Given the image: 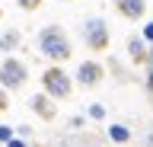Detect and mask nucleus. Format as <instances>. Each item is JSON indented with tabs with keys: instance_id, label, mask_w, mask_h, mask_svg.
I'll return each mask as SVG.
<instances>
[{
	"instance_id": "obj_1",
	"label": "nucleus",
	"mask_w": 153,
	"mask_h": 147,
	"mask_svg": "<svg viewBox=\"0 0 153 147\" xmlns=\"http://www.w3.org/2000/svg\"><path fill=\"white\" fill-rule=\"evenodd\" d=\"M38 48H42V54H48V58H54V61L70 58V42H67V35L57 29V26L42 29V35H38Z\"/></svg>"
},
{
	"instance_id": "obj_2",
	"label": "nucleus",
	"mask_w": 153,
	"mask_h": 147,
	"mask_svg": "<svg viewBox=\"0 0 153 147\" xmlns=\"http://www.w3.org/2000/svg\"><path fill=\"white\" fill-rule=\"evenodd\" d=\"M0 83H3L7 90L22 87V83H26V64L16 61V58H7L3 64H0Z\"/></svg>"
},
{
	"instance_id": "obj_3",
	"label": "nucleus",
	"mask_w": 153,
	"mask_h": 147,
	"mask_svg": "<svg viewBox=\"0 0 153 147\" xmlns=\"http://www.w3.org/2000/svg\"><path fill=\"white\" fill-rule=\"evenodd\" d=\"M83 32H86V42H89V48L102 51L105 45H108V26H105L102 19H89V22L83 26Z\"/></svg>"
},
{
	"instance_id": "obj_4",
	"label": "nucleus",
	"mask_w": 153,
	"mask_h": 147,
	"mask_svg": "<svg viewBox=\"0 0 153 147\" xmlns=\"http://www.w3.org/2000/svg\"><path fill=\"white\" fill-rule=\"evenodd\" d=\"M45 90L51 93V96H67L70 93V80H67V74L64 70H57V67H51V70H45Z\"/></svg>"
},
{
	"instance_id": "obj_5",
	"label": "nucleus",
	"mask_w": 153,
	"mask_h": 147,
	"mask_svg": "<svg viewBox=\"0 0 153 147\" xmlns=\"http://www.w3.org/2000/svg\"><path fill=\"white\" fill-rule=\"evenodd\" d=\"M76 77H80L83 87H93V83H99V77H102V67H99L96 61H86V64H80Z\"/></svg>"
},
{
	"instance_id": "obj_6",
	"label": "nucleus",
	"mask_w": 153,
	"mask_h": 147,
	"mask_svg": "<svg viewBox=\"0 0 153 147\" xmlns=\"http://www.w3.org/2000/svg\"><path fill=\"white\" fill-rule=\"evenodd\" d=\"M118 3V10L128 16V19H137V16H143V0H115Z\"/></svg>"
},
{
	"instance_id": "obj_7",
	"label": "nucleus",
	"mask_w": 153,
	"mask_h": 147,
	"mask_svg": "<svg viewBox=\"0 0 153 147\" xmlns=\"http://www.w3.org/2000/svg\"><path fill=\"white\" fill-rule=\"evenodd\" d=\"M32 106H35V109H38V112H42L45 118H51V115H54V109L48 106V99H45V96H35V99H32Z\"/></svg>"
},
{
	"instance_id": "obj_8",
	"label": "nucleus",
	"mask_w": 153,
	"mask_h": 147,
	"mask_svg": "<svg viewBox=\"0 0 153 147\" xmlns=\"http://www.w3.org/2000/svg\"><path fill=\"white\" fill-rule=\"evenodd\" d=\"M108 134H112V141H118V144H121V141H128V137H131V131H128L124 125H112V131H108Z\"/></svg>"
},
{
	"instance_id": "obj_9",
	"label": "nucleus",
	"mask_w": 153,
	"mask_h": 147,
	"mask_svg": "<svg viewBox=\"0 0 153 147\" xmlns=\"http://www.w3.org/2000/svg\"><path fill=\"white\" fill-rule=\"evenodd\" d=\"M61 147H96L93 141H86V137H67Z\"/></svg>"
},
{
	"instance_id": "obj_10",
	"label": "nucleus",
	"mask_w": 153,
	"mask_h": 147,
	"mask_svg": "<svg viewBox=\"0 0 153 147\" xmlns=\"http://www.w3.org/2000/svg\"><path fill=\"white\" fill-rule=\"evenodd\" d=\"M128 48H131V58L134 61H143V45L137 39H131V45H128Z\"/></svg>"
},
{
	"instance_id": "obj_11",
	"label": "nucleus",
	"mask_w": 153,
	"mask_h": 147,
	"mask_svg": "<svg viewBox=\"0 0 153 147\" xmlns=\"http://www.w3.org/2000/svg\"><path fill=\"white\" fill-rule=\"evenodd\" d=\"M13 45H16V32H10V35L0 39V48H13Z\"/></svg>"
},
{
	"instance_id": "obj_12",
	"label": "nucleus",
	"mask_w": 153,
	"mask_h": 147,
	"mask_svg": "<svg viewBox=\"0 0 153 147\" xmlns=\"http://www.w3.org/2000/svg\"><path fill=\"white\" fill-rule=\"evenodd\" d=\"M42 0H19V7H26V10H35Z\"/></svg>"
},
{
	"instance_id": "obj_13",
	"label": "nucleus",
	"mask_w": 153,
	"mask_h": 147,
	"mask_svg": "<svg viewBox=\"0 0 153 147\" xmlns=\"http://www.w3.org/2000/svg\"><path fill=\"white\" fill-rule=\"evenodd\" d=\"M89 115H93V118H102L105 109H102V106H93V109H89Z\"/></svg>"
},
{
	"instance_id": "obj_14",
	"label": "nucleus",
	"mask_w": 153,
	"mask_h": 147,
	"mask_svg": "<svg viewBox=\"0 0 153 147\" xmlns=\"http://www.w3.org/2000/svg\"><path fill=\"white\" fill-rule=\"evenodd\" d=\"M10 137H13V131L10 128H0V141H10Z\"/></svg>"
},
{
	"instance_id": "obj_15",
	"label": "nucleus",
	"mask_w": 153,
	"mask_h": 147,
	"mask_svg": "<svg viewBox=\"0 0 153 147\" xmlns=\"http://www.w3.org/2000/svg\"><path fill=\"white\" fill-rule=\"evenodd\" d=\"M143 35H147V42H153V22L147 26V29H143Z\"/></svg>"
},
{
	"instance_id": "obj_16",
	"label": "nucleus",
	"mask_w": 153,
	"mask_h": 147,
	"mask_svg": "<svg viewBox=\"0 0 153 147\" xmlns=\"http://www.w3.org/2000/svg\"><path fill=\"white\" fill-rule=\"evenodd\" d=\"M140 147H153V131H150L147 137H143V144H140Z\"/></svg>"
},
{
	"instance_id": "obj_17",
	"label": "nucleus",
	"mask_w": 153,
	"mask_h": 147,
	"mask_svg": "<svg viewBox=\"0 0 153 147\" xmlns=\"http://www.w3.org/2000/svg\"><path fill=\"white\" fill-rule=\"evenodd\" d=\"M3 109H7V93L0 90V112H3Z\"/></svg>"
},
{
	"instance_id": "obj_18",
	"label": "nucleus",
	"mask_w": 153,
	"mask_h": 147,
	"mask_svg": "<svg viewBox=\"0 0 153 147\" xmlns=\"http://www.w3.org/2000/svg\"><path fill=\"white\" fill-rule=\"evenodd\" d=\"M7 144H10V147H22V144H19V141H7Z\"/></svg>"
}]
</instances>
